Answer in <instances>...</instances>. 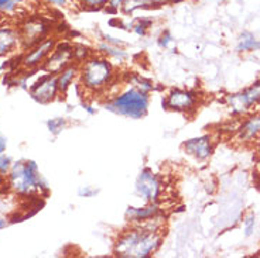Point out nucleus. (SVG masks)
<instances>
[{"mask_svg": "<svg viewBox=\"0 0 260 258\" xmlns=\"http://www.w3.org/2000/svg\"><path fill=\"white\" fill-rule=\"evenodd\" d=\"M55 46H57L55 39H44L43 41H40L39 44L31 47V50L23 57L21 62L26 68H36L50 57Z\"/></svg>", "mask_w": 260, "mask_h": 258, "instance_id": "f8f14e48", "label": "nucleus"}, {"mask_svg": "<svg viewBox=\"0 0 260 258\" xmlns=\"http://www.w3.org/2000/svg\"><path fill=\"white\" fill-rule=\"evenodd\" d=\"M67 124H68L67 119H64V117H55V119H50L47 122V127L50 130V133L57 136V134H59L67 127Z\"/></svg>", "mask_w": 260, "mask_h": 258, "instance_id": "5701e85b", "label": "nucleus"}, {"mask_svg": "<svg viewBox=\"0 0 260 258\" xmlns=\"http://www.w3.org/2000/svg\"><path fill=\"white\" fill-rule=\"evenodd\" d=\"M12 165H13V164H12L10 157H7V155L5 154H0V175L9 174Z\"/></svg>", "mask_w": 260, "mask_h": 258, "instance_id": "cd10ccee", "label": "nucleus"}, {"mask_svg": "<svg viewBox=\"0 0 260 258\" xmlns=\"http://www.w3.org/2000/svg\"><path fill=\"white\" fill-rule=\"evenodd\" d=\"M226 104L234 116L246 115L254 106L260 104V81L245 91L229 95L226 97Z\"/></svg>", "mask_w": 260, "mask_h": 258, "instance_id": "0eeeda50", "label": "nucleus"}, {"mask_svg": "<svg viewBox=\"0 0 260 258\" xmlns=\"http://www.w3.org/2000/svg\"><path fill=\"white\" fill-rule=\"evenodd\" d=\"M79 3L86 10H102L106 9L108 0H79Z\"/></svg>", "mask_w": 260, "mask_h": 258, "instance_id": "b1692460", "label": "nucleus"}, {"mask_svg": "<svg viewBox=\"0 0 260 258\" xmlns=\"http://www.w3.org/2000/svg\"><path fill=\"white\" fill-rule=\"evenodd\" d=\"M78 79L85 93H104L117 81L116 68L111 59L101 54H93L79 65Z\"/></svg>", "mask_w": 260, "mask_h": 258, "instance_id": "f03ea898", "label": "nucleus"}, {"mask_svg": "<svg viewBox=\"0 0 260 258\" xmlns=\"http://www.w3.org/2000/svg\"><path fill=\"white\" fill-rule=\"evenodd\" d=\"M135 192L144 203L160 202L164 192V182L161 176L156 174L151 168H143L135 181Z\"/></svg>", "mask_w": 260, "mask_h": 258, "instance_id": "39448f33", "label": "nucleus"}, {"mask_svg": "<svg viewBox=\"0 0 260 258\" xmlns=\"http://www.w3.org/2000/svg\"><path fill=\"white\" fill-rule=\"evenodd\" d=\"M200 96L191 89H171L162 99V107L176 113H187L191 115L198 109Z\"/></svg>", "mask_w": 260, "mask_h": 258, "instance_id": "423d86ee", "label": "nucleus"}, {"mask_svg": "<svg viewBox=\"0 0 260 258\" xmlns=\"http://www.w3.org/2000/svg\"><path fill=\"white\" fill-rule=\"evenodd\" d=\"M150 106V95L130 86L122 92H117L104 102V107L117 116L127 117L132 120L143 119Z\"/></svg>", "mask_w": 260, "mask_h": 258, "instance_id": "7ed1b4c3", "label": "nucleus"}, {"mask_svg": "<svg viewBox=\"0 0 260 258\" xmlns=\"http://www.w3.org/2000/svg\"><path fill=\"white\" fill-rule=\"evenodd\" d=\"M171 3H178V2H182V0H170Z\"/></svg>", "mask_w": 260, "mask_h": 258, "instance_id": "c9c22d12", "label": "nucleus"}, {"mask_svg": "<svg viewBox=\"0 0 260 258\" xmlns=\"http://www.w3.org/2000/svg\"><path fill=\"white\" fill-rule=\"evenodd\" d=\"M30 93H31L32 99L40 102V103L52 102L59 93L57 75L47 73L44 77L40 78L39 81L30 88Z\"/></svg>", "mask_w": 260, "mask_h": 258, "instance_id": "9d476101", "label": "nucleus"}, {"mask_svg": "<svg viewBox=\"0 0 260 258\" xmlns=\"http://www.w3.org/2000/svg\"><path fill=\"white\" fill-rule=\"evenodd\" d=\"M19 41L20 35L16 30L10 28V27L0 28V57L12 51L14 47L19 44Z\"/></svg>", "mask_w": 260, "mask_h": 258, "instance_id": "f3484780", "label": "nucleus"}, {"mask_svg": "<svg viewBox=\"0 0 260 258\" xmlns=\"http://www.w3.org/2000/svg\"><path fill=\"white\" fill-rule=\"evenodd\" d=\"M75 62L74 61V44L64 41V43H57L54 51L50 54V57L44 62V69L48 73L57 75L68 65Z\"/></svg>", "mask_w": 260, "mask_h": 258, "instance_id": "6e6552de", "label": "nucleus"}, {"mask_svg": "<svg viewBox=\"0 0 260 258\" xmlns=\"http://www.w3.org/2000/svg\"><path fill=\"white\" fill-rule=\"evenodd\" d=\"M162 245V233L150 230L140 225H132L130 229L117 236L113 244V254L120 258L153 257Z\"/></svg>", "mask_w": 260, "mask_h": 258, "instance_id": "f257e3e1", "label": "nucleus"}, {"mask_svg": "<svg viewBox=\"0 0 260 258\" xmlns=\"http://www.w3.org/2000/svg\"><path fill=\"white\" fill-rule=\"evenodd\" d=\"M92 55H93V52L89 47L84 46V44H74V61H75V64L81 65L88 58H91Z\"/></svg>", "mask_w": 260, "mask_h": 258, "instance_id": "aec40b11", "label": "nucleus"}, {"mask_svg": "<svg viewBox=\"0 0 260 258\" xmlns=\"http://www.w3.org/2000/svg\"><path fill=\"white\" fill-rule=\"evenodd\" d=\"M102 39H104V41H106V43H111V44H115V46H120V47L124 46L123 41H120L119 39H115V37H112V35H109V34H104V35H102Z\"/></svg>", "mask_w": 260, "mask_h": 258, "instance_id": "c756f323", "label": "nucleus"}, {"mask_svg": "<svg viewBox=\"0 0 260 258\" xmlns=\"http://www.w3.org/2000/svg\"><path fill=\"white\" fill-rule=\"evenodd\" d=\"M124 2H126V0H108L106 9H108L109 12H112V13L119 12V10H122V9H123Z\"/></svg>", "mask_w": 260, "mask_h": 258, "instance_id": "c85d7f7f", "label": "nucleus"}, {"mask_svg": "<svg viewBox=\"0 0 260 258\" xmlns=\"http://www.w3.org/2000/svg\"><path fill=\"white\" fill-rule=\"evenodd\" d=\"M157 43H158V47L162 50H174V47H176V40L169 30H166L160 34Z\"/></svg>", "mask_w": 260, "mask_h": 258, "instance_id": "4be33fe9", "label": "nucleus"}, {"mask_svg": "<svg viewBox=\"0 0 260 258\" xmlns=\"http://www.w3.org/2000/svg\"><path fill=\"white\" fill-rule=\"evenodd\" d=\"M50 24L43 19H31L27 20L20 30V41H23L24 47L31 48L40 41L47 39L50 32Z\"/></svg>", "mask_w": 260, "mask_h": 258, "instance_id": "1a4fd4ad", "label": "nucleus"}, {"mask_svg": "<svg viewBox=\"0 0 260 258\" xmlns=\"http://www.w3.org/2000/svg\"><path fill=\"white\" fill-rule=\"evenodd\" d=\"M47 3H50L52 6H58V7H64L68 5L70 0H46Z\"/></svg>", "mask_w": 260, "mask_h": 258, "instance_id": "7c9ffc66", "label": "nucleus"}, {"mask_svg": "<svg viewBox=\"0 0 260 258\" xmlns=\"http://www.w3.org/2000/svg\"><path fill=\"white\" fill-rule=\"evenodd\" d=\"M239 140L243 142L253 141L260 136V115L249 116L238 129Z\"/></svg>", "mask_w": 260, "mask_h": 258, "instance_id": "2eb2a0df", "label": "nucleus"}, {"mask_svg": "<svg viewBox=\"0 0 260 258\" xmlns=\"http://www.w3.org/2000/svg\"><path fill=\"white\" fill-rule=\"evenodd\" d=\"M79 77V65L72 62L67 68H64L62 71L57 73V82H58V88L61 93L70 89V86L74 84V81Z\"/></svg>", "mask_w": 260, "mask_h": 258, "instance_id": "dca6fc26", "label": "nucleus"}, {"mask_svg": "<svg viewBox=\"0 0 260 258\" xmlns=\"http://www.w3.org/2000/svg\"><path fill=\"white\" fill-rule=\"evenodd\" d=\"M147 2H149L150 6L154 7V6H157V5H161V3H164L166 0H147Z\"/></svg>", "mask_w": 260, "mask_h": 258, "instance_id": "72a5a7b5", "label": "nucleus"}, {"mask_svg": "<svg viewBox=\"0 0 260 258\" xmlns=\"http://www.w3.org/2000/svg\"><path fill=\"white\" fill-rule=\"evenodd\" d=\"M162 213L164 212H162L161 206L158 205V202H156V203H146L143 206H129L124 216L130 225H142L144 222L153 219Z\"/></svg>", "mask_w": 260, "mask_h": 258, "instance_id": "ddd939ff", "label": "nucleus"}, {"mask_svg": "<svg viewBox=\"0 0 260 258\" xmlns=\"http://www.w3.org/2000/svg\"><path fill=\"white\" fill-rule=\"evenodd\" d=\"M96 52L101 54V55H104L105 58L111 59L112 62H117V64H123L124 61L129 58V54H127V51L124 50L123 47L106 43L104 40L101 43H98Z\"/></svg>", "mask_w": 260, "mask_h": 258, "instance_id": "4468645a", "label": "nucleus"}, {"mask_svg": "<svg viewBox=\"0 0 260 258\" xmlns=\"http://www.w3.org/2000/svg\"><path fill=\"white\" fill-rule=\"evenodd\" d=\"M254 227H256V216L253 213H249L243 220V234H245V237H250L253 234Z\"/></svg>", "mask_w": 260, "mask_h": 258, "instance_id": "393cba45", "label": "nucleus"}, {"mask_svg": "<svg viewBox=\"0 0 260 258\" xmlns=\"http://www.w3.org/2000/svg\"><path fill=\"white\" fill-rule=\"evenodd\" d=\"M84 110L88 113V115H91V116H93L95 113H96V109L93 107V106H91V104L88 103H84Z\"/></svg>", "mask_w": 260, "mask_h": 258, "instance_id": "473e14b6", "label": "nucleus"}, {"mask_svg": "<svg viewBox=\"0 0 260 258\" xmlns=\"http://www.w3.org/2000/svg\"><path fill=\"white\" fill-rule=\"evenodd\" d=\"M99 194V188L92 187V185H84L78 188V196L79 198H93Z\"/></svg>", "mask_w": 260, "mask_h": 258, "instance_id": "bb28decb", "label": "nucleus"}, {"mask_svg": "<svg viewBox=\"0 0 260 258\" xmlns=\"http://www.w3.org/2000/svg\"><path fill=\"white\" fill-rule=\"evenodd\" d=\"M260 48V41L254 37L252 32H243L238 40L236 51L238 52H250L256 51Z\"/></svg>", "mask_w": 260, "mask_h": 258, "instance_id": "a211bd4d", "label": "nucleus"}, {"mask_svg": "<svg viewBox=\"0 0 260 258\" xmlns=\"http://www.w3.org/2000/svg\"><path fill=\"white\" fill-rule=\"evenodd\" d=\"M6 225H7L6 220L0 219V230H2V229H5V227H6Z\"/></svg>", "mask_w": 260, "mask_h": 258, "instance_id": "f704fd0d", "label": "nucleus"}, {"mask_svg": "<svg viewBox=\"0 0 260 258\" xmlns=\"http://www.w3.org/2000/svg\"><path fill=\"white\" fill-rule=\"evenodd\" d=\"M129 84L130 86H133V88H136L139 91L144 92V93H151V91L154 89V85L153 82L147 79V78L140 77V75H136V73H133V75H130L129 77Z\"/></svg>", "mask_w": 260, "mask_h": 258, "instance_id": "6ab92c4d", "label": "nucleus"}, {"mask_svg": "<svg viewBox=\"0 0 260 258\" xmlns=\"http://www.w3.org/2000/svg\"><path fill=\"white\" fill-rule=\"evenodd\" d=\"M23 0H0V12L2 13H12L14 12Z\"/></svg>", "mask_w": 260, "mask_h": 258, "instance_id": "a878e982", "label": "nucleus"}, {"mask_svg": "<svg viewBox=\"0 0 260 258\" xmlns=\"http://www.w3.org/2000/svg\"><path fill=\"white\" fill-rule=\"evenodd\" d=\"M6 147H7L6 137H5L3 134H2V133H0V154H3V153L6 151Z\"/></svg>", "mask_w": 260, "mask_h": 258, "instance_id": "2f4dec72", "label": "nucleus"}, {"mask_svg": "<svg viewBox=\"0 0 260 258\" xmlns=\"http://www.w3.org/2000/svg\"><path fill=\"white\" fill-rule=\"evenodd\" d=\"M151 24H153V20L140 19L137 20L135 24H132L130 30L135 32L136 35H139V37H144V35L147 34V31H149V28L151 27Z\"/></svg>", "mask_w": 260, "mask_h": 258, "instance_id": "412c9836", "label": "nucleus"}, {"mask_svg": "<svg viewBox=\"0 0 260 258\" xmlns=\"http://www.w3.org/2000/svg\"><path fill=\"white\" fill-rule=\"evenodd\" d=\"M9 187L19 195H31L47 189L46 182L40 175L34 161H19L9 171Z\"/></svg>", "mask_w": 260, "mask_h": 258, "instance_id": "20e7f679", "label": "nucleus"}, {"mask_svg": "<svg viewBox=\"0 0 260 258\" xmlns=\"http://www.w3.org/2000/svg\"><path fill=\"white\" fill-rule=\"evenodd\" d=\"M184 153L189 157H194L198 161H205L214 153V141L209 134L188 138L187 141L182 142Z\"/></svg>", "mask_w": 260, "mask_h": 258, "instance_id": "9b49d317", "label": "nucleus"}]
</instances>
